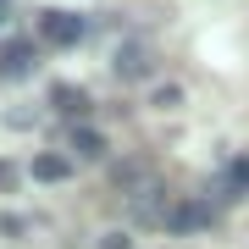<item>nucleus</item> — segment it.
Masks as SVG:
<instances>
[{"mask_svg": "<svg viewBox=\"0 0 249 249\" xmlns=\"http://www.w3.org/2000/svg\"><path fill=\"white\" fill-rule=\"evenodd\" d=\"M211 222H216V205L199 199V194H183V199H172V211H166L160 227H166L172 238H188V232H205Z\"/></svg>", "mask_w": 249, "mask_h": 249, "instance_id": "f257e3e1", "label": "nucleus"}, {"mask_svg": "<svg viewBox=\"0 0 249 249\" xmlns=\"http://www.w3.org/2000/svg\"><path fill=\"white\" fill-rule=\"evenodd\" d=\"M83 34H89V22H83L78 11H39V39H45L50 50L83 45Z\"/></svg>", "mask_w": 249, "mask_h": 249, "instance_id": "f03ea898", "label": "nucleus"}, {"mask_svg": "<svg viewBox=\"0 0 249 249\" xmlns=\"http://www.w3.org/2000/svg\"><path fill=\"white\" fill-rule=\"evenodd\" d=\"M116 78L122 83H139V78H150L155 72V50H150V39H127V45H116Z\"/></svg>", "mask_w": 249, "mask_h": 249, "instance_id": "7ed1b4c3", "label": "nucleus"}, {"mask_svg": "<svg viewBox=\"0 0 249 249\" xmlns=\"http://www.w3.org/2000/svg\"><path fill=\"white\" fill-rule=\"evenodd\" d=\"M39 67V45L34 39H6L0 45V78H28Z\"/></svg>", "mask_w": 249, "mask_h": 249, "instance_id": "20e7f679", "label": "nucleus"}, {"mask_svg": "<svg viewBox=\"0 0 249 249\" xmlns=\"http://www.w3.org/2000/svg\"><path fill=\"white\" fill-rule=\"evenodd\" d=\"M216 194H222V199H244V194H249V155H232L227 166H222Z\"/></svg>", "mask_w": 249, "mask_h": 249, "instance_id": "39448f33", "label": "nucleus"}, {"mask_svg": "<svg viewBox=\"0 0 249 249\" xmlns=\"http://www.w3.org/2000/svg\"><path fill=\"white\" fill-rule=\"evenodd\" d=\"M72 155H78V160H100V155H106V133L89 127V122H72Z\"/></svg>", "mask_w": 249, "mask_h": 249, "instance_id": "423d86ee", "label": "nucleus"}, {"mask_svg": "<svg viewBox=\"0 0 249 249\" xmlns=\"http://www.w3.org/2000/svg\"><path fill=\"white\" fill-rule=\"evenodd\" d=\"M67 172H72L67 155H34V178H39V183H61Z\"/></svg>", "mask_w": 249, "mask_h": 249, "instance_id": "0eeeda50", "label": "nucleus"}, {"mask_svg": "<svg viewBox=\"0 0 249 249\" xmlns=\"http://www.w3.org/2000/svg\"><path fill=\"white\" fill-rule=\"evenodd\" d=\"M50 106H55V111H67V116H83V111H89V100H83V89H67V83H55V89H50Z\"/></svg>", "mask_w": 249, "mask_h": 249, "instance_id": "6e6552de", "label": "nucleus"}, {"mask_svg": "<svg viewBox=\"0 0 249 249\" xmlns=\"http://www.w3.org/2000/svg\"><path fill=\"white\" fill-rule=\"evenodd\" d=\"M106 249H133V244H127L122 232H111V238H106Z\"/></svg>", "mask_w": 249, "mask_h": 249, "instance_id": "1a4fd4ad", "label": "nucleus"}, {"mask_svg": "<svg viewBox=\"0 0 249 249\" xmlns=\"http://www.w3.org/2000/svg\"><path fill=\"white\" fill-rule=\"evenodd\" d=\"M11 22V0H0V28H6Z\"/></svg>", "mask_w": 249, "mask_h": 249, "instance_id": "9d476101", "label": "nucleus"}, {"mask_svg": "<svg viewBox=\"0 0 249 249\" xmlns=\"http://www.w3.org/2000/svg\"><path fill=\"white\" fill-rule=\"evenodd\" d=\"M6 183H11V172H6V166H0V188H6Z\"/></svg>", "mask_w": 249, "mask_h": 249, "instance_id": "9b49d317", "label": "nucleus"}]
</instances>
